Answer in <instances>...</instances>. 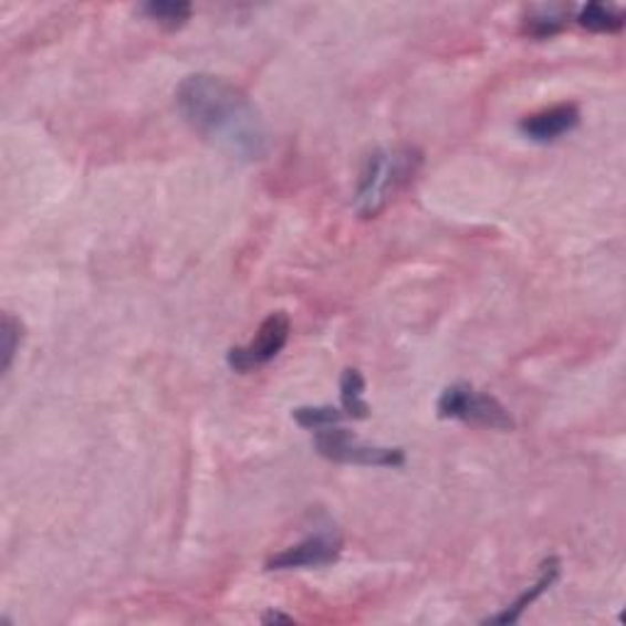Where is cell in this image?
I'll list each match as a JSON object with an SVG mask.
<instances>
[{"mask_svg":"<svg viewBox=\"0 0 626 626\" xmlns=\"http://www.w3.org/2000/svg\"><path fill=\"white\" fill-rule=\"evenodd\" d=\"M565 25V15L553 8H543L539 13L526 18V32L536 40H549L553 34H559Z\"/></svg>","mask_w":626,"mask_h":626,"instance_id":"cell-13","label":"cell"},{"mask_svg":"<svg viewBox=\"0 0 626 626\" xmlns=\"http://www.w3.org/2000/svg\"><path fill=\"white\" fill-rule=\"evenodd\" d=\"M341 407L345 419L363 421L369 416V404L365 399V377L361 369L347 367L341 375Z\"/></svg>","mask_w":626,"mask_h":626,"instance_id":"cell-9","label":"cell"},{"mask_svg":"<svg viewBox=\"0 0 626 626\" xmlns=\"http://www.w3.org/2000/svg\"><path fill=\"white\" fill-rule=\"evenodd\" d=\"M438 416L440 419H458L466 424H478L494 431H512L514 419L507 411L504 404L492 397V394L478 392L468 382H456L446 387L438 397Z\"/></svg>","mask_w":626,"mask_h":626,"instance_id":"cell-3","label":"cell"},{"mask_svg":"<svg viewBox=\"0 0 626 626\" xmlns=\"http://www.w3.org/2000/svg\"><path fill=\"white\" fill-rule=\"evenodd\" d=\"M559 577H561V561L551 555V559L541 563L536 583H533L529 590H524V593H521L507 609L492 614V617H487L482 624H514V622H519L521 614H524L533 605V602H536L541 595H546L549 590L555 583H559Z\"/></svg>","mask_w":626,"mask_h":626,"instance_id":"cell-8","label":"cell"},{"mask_svg":"<svg viewBox=\"0 0 626 626\" xmlns=\"http://www.w3.org/2000/svg\"><path fill=\"white\" fill-rule=\"evenodd\" d=\"M140 13L157 22L159 28L174 32L187 25L194 15V8L187 0H149V3L140 6Z\"/></svg>","mask_w":626,"mask_h":626,"instance_id":"cell-10","label":"cell"},{"mask_svg":"<svg viewBox=\"0 0 626 626\" xmlns=\"http://www.w3.org/2000/svg\"><path fill=\"white\" fill-rule=\"evenodd\" d=\"M343 551V541L338 533L321 531L313 536L299 541L296 546H289L274 553L267 561V571H299V567H323L338 561Z\"/></svg>","mask_w":626,"mask_h":626,"instance_id":"cell-6","label":"cell"},{"mask_svg":"<svg viewBox=\"0 0 626 626\" xmlns=\"http://www.w3.org/2000/svg\"><path fill=\"white\" fill-rule=\"evenodd\" d=\"M577 125H580V108L575 103H559V106L526 115V118L519 123V131L521 135L529 137L531 143L549 145L561 140L563 135L573 133Z\"/></svg>","mask_w":626,"mask_h":626,"instance_id":"cell-7","label":"cell"},{"mask_svg":"<svg viewBox=\"0 0 626 626\" xmlns=\"http://www.w3.org/2000/svg\"><path fill=\"white\" fill-rule=\"evenodd\" d=\"M292 419L306 431H321V428L338 426L345 419V414L338 407H331V404H321V407H296L292 411Z\"/></svg>","mask_w":626,"mask_h":626,"instance_id":"cell-12","label":"cell"},{"mask_svg":"<svg viewBox=\"0 0 626 626\" xmlns=\"http://www.w3.org/2000/svg\"><path fill=\"white\" fill-rule=\"evenodd\" d=\"M577 25L585 28L590 32H602V34H614L624 30V13L612 6L602 3H587L577 10Z\"/></svg>","mask_w":626,"mask_h":626,"instance_id":"cell-11","label":"cell"},{"mask_svg":"<svg viewBox=\"0 0 626 626\" xmlns=\"http://www.w3.org/2000/svg\"><path fill=\"white\" fill-rule=\"evenodd\" d=\"M289 333H292V321H289L286 313L284 311L270 313V316L260 323L258 335H254L248 345L230 347L226 357L228 367L233 369V373L248 375L252 369L272 363L274 357L284 351Z\"/></svg>","mask_w":626,"mask_h":626,"instance_id":"cell-5","label":"cell"},{"mask_svg":"<svg viewBox=\"0 0 626 626\" xmlns=\"http://www.w3.org/2000/svg\"><path fill=\"white\" fill-rule=\"evenodd\" d=\"M319 456L333 462H345V466H365V468H404L407 466V453L401 448L385 446H367L361 438H355L345 428L331 426L321 428L313 436Z\"/></svg>","mask_w":626,"mask_h":626,"instance_id":"cell-4","label":"cell"},{"mask_svg":"<svg viewBox=\"0 0 626 626\" xmlns=\"http://www.w3.org/2000/svg\"><path fill=\"white\" fill-rule=\"evenodd\" d=\"M262 624H294V619L292 617H286V614H282V612H267V614H262Z\"/></svg>","mask_w":626,"mask_h":626,"instance_id":"cell-15","label":"cell"},{"mask_svg":"<svg viewBox=\"0 0 626 626\" xmlns=\"http://www.w3.org/2000/svg\"><path fill=\"white\" fill-rule=\"evenodd\" d=\"M22 335H25V328H22V323L10 316V313H3V326H0V353H3V373H8L10 365L15 361V353L20 351V343H22Z\"/></svg>","mask_w":626,"mask_h":626,"instance_id":"cell-14","label":"cell"},{"mask_svg":"<svg viewBox=\"0 0 626 626\" xmlns=\"http://www.w3.org/2000/svg\"><path fill=\"white\" fill-rule=\"evenodd\" d=\"M421 149L411 145L377 147L363 161L355 189V213L369 220L377 218L389 201L414 181L421 169Z\"/></svg>","mask_w":626,"mask_h":626,"instance_id":"cell-2","label":"cell"},{"mask_svg":"<svg viewBox=\"0 0 626 626\" xmlns=\"http://www.w3.org/2000/svg\"><path fill=\"white\" fill-rule=\"evenodd\" d=\"M177 111L191 131L230 159L260 161L270 155L272 133L246 88L218 74H191L174 91Z\"/></svg>","mask_w":626,"mask_h":626,"instance_id":"cell-1","label":"cell"}]
</instances>
